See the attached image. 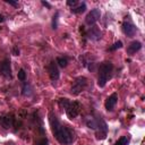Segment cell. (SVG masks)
<instances>
[{
    "instance_id": "6da1fadb",
    "label": "cell",
    "mask_w": 145,
    "mask_h": 145,
    "mask_svg": "<svg viewBox=\"0 0 145 145\" xmlns=\"http://www.w3.org/2000/svg\"><path fill=\"white\" fill-rule=\"evenodd\" d=\"M48 118H49V123H50L51 131H52L54 138L57 139V142L60 143L61 145H70L75 140L74 130L70 129L68 126L62 125L59 121V119L57 118V116L53 111L49 112Z\"/></svg>"
},
{
    "instance_id": "7a4b0ae2",
    "label": "cell",
    "mask_w": 145,
    "mask_h": 145,
    "mask_svg": "<svg viewBox=\"0 0 145 145\" xmlns=\"http://www.w3.org/2000/svg\"><path fill=\"white\" fill-rule=\"evenodd\" d=\"M85 123L89 129L95 131L97 139H105L106 138L109 127H108L106 122L104 121V119L102 118V116L96 114V113L91 114V116L85 118Z\"/></svg>"
},
{
    "instance_id": "3957f363",
    "label": "cell",
    "mask_w": 145,
    "mask_h": 145,
    "mask_svg": "<svg viewBox=\"0 0 145 145\" xmlns=\"http://www.w3.org/2000/svg\"><path fill=\"white\" fill-rule=\"evenodd\" d=\"M58 104H59V106L61 109L65 110L67 117L70 120L75 119L79 114L80 109H82V105H80V103L78 101H70L67 97H60L58 100Z\"/></svg>"
},
{
    "instance_id": "277c9868",
    "label": "cell",
    "mask_w": 145,
    "mask_h": 145,
    "mask_svg": "<svg viewBox=\"0 0 145 145\" xmlns=\"http://www.w3.org/2000/svg\"><path fill=\"white\" fill-rule=\"evenodd\" d=\"M97 74V85L99 87H104L106 82L111 78L113 71V63L111 61H103L99 66Z\"/></svg>"
},
{
    "instance_id": "5b68a950",
    "label": "cell",
    "mask_w": 145,
    "mask_h": 145,
    "mask_svg": "<svg viewBox=\"0 0 145 145\" xmlns=\"http://www.w3.org/2000/svg\"><path fill=\"white\" fill-rule=\"evenodd\" d=\"M86 86H87V78L84 76H78L75 78V80L71 85L70 93L72 95H78L86 88Z\"/></svg>"
},
{
    "instance_id": "8992f818",
    "label": "cell",
    "mask_w": 145,
    "mask_h": 145,
    "mask_svg": "<svg viewBox=\"0 0 145 145\" xmlns=\"http://www.w3.org/2000/svg\"><path fill=\"white\" fill-rule=\"evenodd\" d=\"M83 37L96 42V41L101 40V37H102V32H101V29H100L99 26L93 25V26H91L88 29H85V33H84V36H83Z\"/></svg>"
},
{
    "instance_id": "52a82bcc",
    "label": "cell",
    "mask_w": 145,
    "mask_h": 145,
    "mask_svg": "<svg viewBox=\"0 0 145 145\" xmlns=\"http://www.w3.org/2000/svg\"><path fill=\"white\" fill-rule=\"evenodd\" d=\"M121 29H122V33L128 37H134L137 32L136 26L133 24V22L129 19V17H126L123 19V22L121 24Z\"/></svg>"
},
{
    "instance_id": "ba28073f",
    "label": "cell",
    "mask_w": 145,
    "mask_h": 145,
    "mask_svg": "<svg viewBox=\"0 0 145 145\" xmlns=\"http://www.w3.org/2000/svg\"><path fill=\"white\" fill-rule=\"evenodd\" d=\"M17 123L16 117L12 113H6L0 116V126L5 129H11Z\"/></svg>"
},
{
    "instance_id": "9c48e42d",
    "label": "cell",
    "mask_w": 145,
    "mask_h": 145,
    "mask_svg": "<svg viewBox=\"0 0 145 145\" xmlns=\"http://www.w3.org/2000/svg\"><path fill=\"white\" fill-rule=\"evenodd\" d=\"M0 75L3 76L5 78L11 79L12 74H11V65H10V59L6 58L0 61Z\"/></svg>"
},
{
    "instance_id": "30bf717a",
    "label": "cell",
    "mask_w": 145,
    "mask_h": 145,
    "mask_svg": "<svg viewBox=\"0 0 145 145\" xmlns=\"http://www.w3.org/2000/svg\"><path fill=\"white\" fill-rule=\"evenodd\" d=\"M100 17H101V11H100V9L94 8V9H92V10L86 15V17H85V23H86L87 25H89V26H93V25H95V23L100 19Z\"/></svg>"
},
{
    "instance_id": "8fae6325",
    "label": "cell",
    "mask_w": 145,
    "mask_h": 145,
    "mask_svg": "<svg viewBox=\"0 0 145 145\" xmlns=\"http://www.w3.org/2000/svg\"><path fill=\"white\" fill-rule=\"evenodd\" d=\"M48 72H49V77L52 82H56L59 79L60 77V71L58 68V65L54 60H51L50 63L48 65Z\"/></svg>"
},
{
    "instance_id": "7c38bea8",
    "label": "cell",
    "mask_w": 145,
    "mask_h": 145,
    "mask_svg": "<svg viewBox=\"0 0 145 145\" xmlns=\"http://www.w3.org/2000/svg\"><path fill=\"white\" fill-rule=\"evenodd\" d=\"M80 61H82V65L87 68L89 71H93L94 70V66H95V58L89 54V53H86V54H83L79 57Z\"/></svg>"
},
{
    "instance_id": "4fadbf2b",
    "label": "cell",
    "mask_w": 145,
    "mask_h": 145,
    "mask_svg": "<svg viewBox=\"0 0 145 145\" xmlns=\"http://www.w3.org/2000/svg\"><path fill=\"white\" fill-rule=\"evenodd\" d=\"M118 102V94L117 93H112L110 96L106 97L105 102H104V108L108 112L113 111V109L116 108V104Z\"/></svg>"
},
{
    "instance_id": "5bb4252c",
    "label": "cell",
    "mask_w": 145,
    "mask_h": 145,
    "mask_svg": "<svg viewBox=\"0 0 145 145\" xmlns=\"http://www.w3.org/2000/svg\"><path fill=\"white\" fill-rule=\"evenodd\" d=\"M140 49H142V43H140L139 41H133V42H130V43L128 44L126 51H127V54L133 56V54H135L136 52H138Z\"/></svg>"
},
{
    "instance_id": "9a60e30c",
    "label": "cell",
    "mask_w": 145,
    "mask_h": 145,
    "mask_svg": "<svg viewBox=\"0 0 145 145\" xmlns=\"http://www.w3.org/2000/svg\"><path fill=\"white\" fill-rule=\"evenodd\" d=\"M33 94V88L32 85L27 82H24L22 85V95L23 96H31Z\"/></svg>"
},
{
    "instance_id": "2e32d148",
    "label": "cell",
    "mask_w": 145,
    "mask_h": 145,
    "mask_svg": "<svg viewBox=\"0 0 145 145\" xmlns=\"http://www.w3.org/2000/svg\"><path fill=\"white\" fill-rule=\"evenodd\" d=\"M85 10H86V3H85V2L77 3L75 7H71V8H70V11H71L72 14H83Z\"/></svg>"
},
{
    "instance_id": "e0dca14e",
    "label": "cell",
    "mask_w": 145,
    "mask_h": 145,
    "mask_svg": "<svg viewBox=\"0 0 145 145\" xmlns=\"http://www.w3.org/2000/svg\"><path fill=\"white\" fill-rule=\"evenodd\" d=\"M58 67L60 68H66L68 66V62H69V58L67 56H62V57H58L57 60H56Z\"/></svg>"
},
{
    "instance_id": "ac0fdd59",
    "label": "cell",
    "mask_w": 145,
    "mask_h": 145,
    "mask_svg": "<svg viewBox=\"0 0 145 145\" xmlns=\"http://www.w3.org/2000/svg\"><path fill=\"white\" fill-rule=\"evenodd\" d=\"M129 142H130V136L129 135H123L120 138H118V140L113 145H129Z\"/></svg>"
},
{
    "instance_id": "d6986e66",
    "label": "cell",
    "mask_w": 145,
    "mask_h": 145,
    "mask_svg": "<svg viewBox=\"0 0 145 145\" xmlns=\"http://www.w3.org/2000/svg\"><path fill=\"white\" fill-rule=\"evenodd\" d=\"M48 144H49V140H48L46 136H42L39 139H36L33 145H48Z\"/></svg>"
},
{
    "instance_id": "ffe728a7",
    "label": "cell",
    "mask_w": 145,
    "mask_h": 145,
    "mask_svg": "<svg viewBox=\"0 0 145 145\" xmlns=\"http://www.w3.org/2000/svg\"><path fill=\"white\" fill-rule=\"evenodd\" d=\"M58 18H59V12L56 11V14L52 17V23H51V26H52L53 29H57L58 28Z\"/></svg>"
},
{
    "instance_id": "44dd1931",
    "label": "cell",
    "mask_w": 145,
    "mask_h": 145,
    "mask_svg": "<svg viewBox=\"0 0 145 145\" xmlns=\"http://www.w3.org/2000/svg\"><path fill=\"white\" fill-rule=\"evenodd\" d=\"M17 77H18V79L22 82V83H24V82H26V72H25V70L22 68V69H19L18 70V74H17Z\"/></svg>"
},
{
    "instance_id": "7402d4cb",
    "label": "cell",
    "mask_w": 145,
    "mask_h": 145,
    "mask_svg": "<svg viewBox=\"0 0 145 145\" xmlns=\"http://www.w3.org/2000/svg\"><path fill=\"white\" fill-rule=\"evenodd\" d=\"M121 48H122V42H121V41H117V42H114V43L109 48V51H116V50L121 49Z\"/></svg>"
},
{
    "instance_id": "603a6c76",
    "label": "cell",
    "mask_w": 145,
    "mask_h": 145,
    "mask_svg": "<svg viewBox=\"0 0 145 145\" xmlns=\"http://www.w3.org/2000/svg\"><path fill=\"white\" fill-rule=\"evenodd\" d=\"M5 2H7L8 5H10L12 7H18V2L17 1H14V0H5Z\"/></svg>"
},
{
    "instance_id": "cb8c5ba5",
    "label": "cell",
    "mask_w": 145,
    "mask_h": 145,
    "mask_svg": "<svg viewBox=\"0 0 145 145\" xmlns=\"http://www.w3.org/2000/svg\"><path fill=\"white\" fill-rule=\"evenodd\" d=\"M77 3H78L77 0H68L67 1V6H69V7H75Z\"/></svg>"
},
{
    "instance_id": "d4e9b609",
    "label": "cell",
    "mask_w": 145,
    "mask_h": 145,
    "mask_svg": "<svg viewBox=\"0 0 145 145\" xmlns=\"http://www.w3.org/2000/svg\"><path fill=\"white\" fill-rule=\"evenodd\" d=\"M11 53L14 54V56H19V49H18V46H12V49H11Z\"/></svg>"
},
{
    "instance_id": "484cf974",
    "label": "cell",
    "mask_w": 145,
    "mask_h": 145,
    "mask_svg": "<svg viewBox=\"0 0 145 145\" xmlns=\"http://www.w3.org/2000/svg\"><path fill=\"white\" fill-rule=\"evenodd\" d=\"M41 2H42V5H43L44 7H46L48 9H51V5H50V3L48 2V1H44V0H42Z\"/></svg>"
},
{
    "instance_id": "4316f807",
    "label": "cell",
    "mask_w": 145,
    "mask_h": 145,
    "mask_svg": "<svg viewBox=\"0 0 145 145\" xmlns=\"http://www.w3.org/2000/svg\"><path fill=\"white\" fill-rule=\"evenodd\" d=\"M5 20H6V18H5V16H3V15H1V14H0V23H3V22H5Z\"/></svg>"
}]
</instances>
